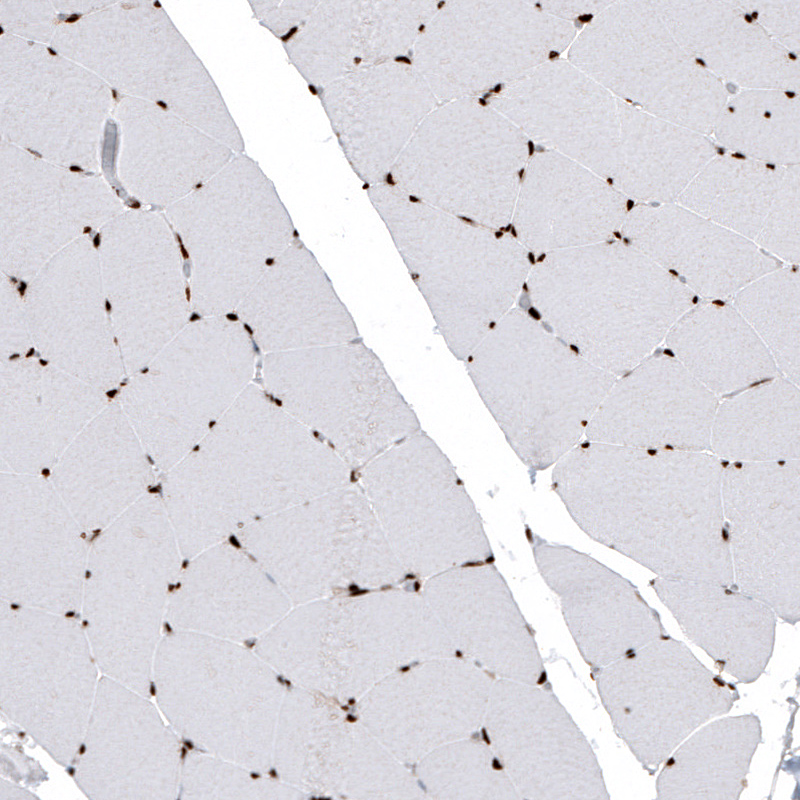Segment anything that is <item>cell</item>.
<instances>
[{
	"label": "cell",
	"instance_id": "obj_1",
	"mask_svg": "<svg viewBox=\"0 0 800 800\" xmlns=\"http://www.w3.org/2000/svg\"><path fill=\"white\" fill-rule=\"evenodd\" d=\"M724 463L709 451L584 438L554 464L551 486L584 533L656 577L734 586Z\"/></svg>",
	"mask_w": 800,
	"mask_h": 800
},
{
	"label": "cell",
	"instance_id": "obj_2",
	"mask_svg": "<svg viewBox=\"0 0 800 800\" xmlns=\"http://www.w3.org/2000/svg\"><path fill=\"white\" fill-rule=\"evenodd\" d=\"M347 464L251 383L158 493L184 559L252 523L347 484Z\"/></svg>",
	"mask_w": 800,
	"mask_h": 800
},
{
	"label": "cell",
	"instance_id": "obj_3",
	"mask_svg": "<svg viewBox=\"0 0 800 800\" xmlns=\"http://www.w3.org/2000/svg\"><path fill=\"white\" fill-rule=\"evenodd\" d=\"M526 281L550 330L620 377L653 355L694 294L638 249L609 240L541 255Z\"/></svg>",
	"mask_w": 800,
	"mask_h": 800
},
{
	"label": "cell",
	"instance_id": "obj_4",
	"mask_svg": "<svg viewBox=\"0 0 800 800\" xmlns=\"http://www.w3.org/2000/svg\"><path fill=\"white\" fill-rule=\"evenodd\" d=\"M467 373L531 483L585 438L617 377L514 307L464 360Z\"/></svg>",
	"mask_w": 800,
	"mask_h": 800
},
{
	"label": "cell",
	"instance_id": "obj_5",
	"mask_svg": "<svg viewBox=\"0 0 800 800\" xmlns=\"http://www.w3.org/2000/svg\"><path fill=\"white\" fill-rule=\"evenodd\" d=\"M436 328L464 361L512 308L531 269L528 251L502 230L460 222L381 182L366 187Z\"/></svg>",
	"mask_w": 800,
	"mask_h": 800
},
{
	"label": "cell",
	"instance_id": "obj_6",
	"mask_svg": "<svg viewBox=\"0 0 800 800\" xmlns=\"http://www.w3.org/2000/svg\"><path fill=\"white\" fill-rule=\"evenodd\" d=\"M184 561L157 488L91 536L79 619L102 675L151 696Z\"/></svg>",
	"mask_w": 800,
	"mask_h": 800
},
{
	"label": "cell",
	"instance_id": "obj_7",
	"mask_svg": "<svg viewBox=\"0 0 800 800\" xmlns=\"http://www.w3.org/2000/svg\"><path fill=\"white\" fill-rule=\"evenodd\" d=\"M261 376L264 390L349 468L421 430L383 362L359 340L265 354Z\"/></svg>",
	"mask_w": 800,
	"mask_h": 800
},
{
	"label": "cell",
	"instance_id": "obj_8",
	"mask_svg": "<svg viewBox=\"0 0 800 800\" xmlns=\"http://www.w3.org/2000/svg\"><path fill=\"white\" fill-rule=\"evenodd\" d=\"M361 469L360 488L409 575L427 579L459 566L494 562L463 481L422 429Z\"/></svg>",
	"mask_w": 800,
	"mask_h": 800
},
{
	"label": "cell",
	"instance_id": "obj_9",
	"mask_svg": "<svg viewBox=\"0 0 800 800\" xmlns=\"http://www.w3.org/2000/svg\"><path fill=\"white\" fill-rule=\"evenodd\" d=\"M99 672L78 617L0 600L2 715L63 767L80 747Z\"/></svg>",
	"mask_w": 800,
	"mask_h": 800
},
{
	"label": "cell",
	"instance_id": "obj_10",
	"mask_svg": "<svg viewBox=\"0 0 800 800\" xmlns=\"http://www.w3.org/2000/svg\"><path fill=\"white\" fill-rule=\"evenodd\" d=\"M575 59L620 101L707 136L730 95L678 43L655 1L611 2L583 33Z\"/></svg>",
	"mask_w": 800,
	"mask_h": 800
},
{
	"label": "cell",
	"instance_id": "obj_11",
	"mask_svg": "<svg viewBox=\"0 0 800 800\" xmlns=\"http://www.w3.org/2000/svg\"><path fill=\"white\" fill-rule=\"evenodd\" d=\"M237 536L263 570L298 595L350 582L399 584L409 576L361 488L347 484L264 517Z\"/></svg>",
	"mask_w": 800,
	"mask_h": 800
},
{
	"label": "cell",
	"instance_id": "obj_12",
	"mask_svg": "<svg viewBox=\"0 0 800 800\" xmlns=\"http://www.w3.org/2000/svg\"><path fill=\"white\" fill-rule=\"evenodd\" d=\"M617 736L653 775L696 729L727 714L736 685L669 634L593 672Z\"/></svg>",
	"mask_w": 800,
	"mask_h": 800
},
{
	"label": "cell",
	"instance_id": "obj_13",
	"mask_svg": "<svg viewBox=\"0 0 800 800\" xmlns=\"http://www.w3.org/2000/svg\"><path fill=\"white\" fill-rule=\"evenodd\" d=\"M722 511L734 586L800 620V462H725Z\"/></svg>",
	"mask_w": 800,
	"mask_h": 800
},
{
	"label": "cell",
	"instance_id": "obj_14",
	"mask_svg": "<svg viewBox=\"0 0 800 800\" xmlns=\"http://www.w3.org/2000/svg\"><path fill=\"white\" fill-rule=\"evenodd\" d=\"M90 538L47 476L0 472V600L79 618Z\"/></svg>",
	"mask_w": 800,
	"mask_h": 800
},
{
	"label": "cell",
	"instance_id": "obj_15",
	"mask_svg": "<svg viewBox=\"0 0 800 800\" xmlns=\"http://www.w3.org/2000/svg\"><path fill=\"white\" fill-rule=\"evenodd\" d=\"M483 728L521 799L610 798L590 742L549 690L494 680Z\"/></svg>",
	"mask_w": 800,
	"mask_h": 800
},
{
	"label": "cell",
	"instance_id": "obj_16",
	"mask_svg": "<svg viewBox=\"0 0 800 800\" xmlns=\"http://www.w3.org/2000/svg\"><path fill=\"white\" fill-rule=\"evenodd\" d=\"M180 737L150 696L102 675L69 769L93 800L178 799Z\"/></svg>",
	"mask_w": 800,
	"mask_h": 800
},
{
	"label": "cell",
	"instance_id": "obj_17",
	"mask_svg": "<svg viewBox=\"0 0 800 800\" xmlns=\"http://www.w3.org/2000/svg\"><path fill=\"white\" fill-rule=\"evenodd\" d=\"M207 286L214 308L238 307L296 239L291 216L260 165L237 153L200 196Z\"/></svg>",
	"mask_w": 800,
	"mask_h": 800
},
{
	"label": "cell",
	"instance_id": "obj_18",
	"mask_svg": "<svg viewBox=\"0 0 800 800\" xmlns=\"http://www.w3.org/2000/svg\"><path fill=\"white\" fill-rule=\"evenodd\" d=\"M525 534L538 571L557 595L569 632L592 672L668 634L659 613L631 581L529 527Z\"/></svg>",
	"mask_w": 800,
	"mask_h": 800
},
{
	"label": "cell",
	"instance_id": "obj_19",
	"mask_svg": "<svg viewBox=\"0 0 800 800\" xmlns=\"http://www.w3.org/2000/svg\"><path fill=\"white\" fill-rule=\"evenodd\" d=\"M421 593L458 656L496 679L541 684L535 637L494 562L436 574Z\"/></svg>",
	"mask_w": 800,
	"mask_h": 800
},
{
	"label": "cell",
	"instance_id": "obj_20",
	"mask_svg": "<svg viewBox=\"0 0 800 800\" xmlns=\"http://www.w3.org/2000/svg\"><path fill=\"white\" fill-rule=\"evenodd\" d=\"M719 401L674 357L653 354L616 379L585 438L625 447L710 452Z\"/></svg>",
	"mask_w": 800,
	"mask_h": 800
},
{
	"label": "cell",
	"instance_id": "obj_21",
	"mask_svg": "<svg viewBox=\"0 0 800 800\" xmlns=\"http://www.w3.org/2000/svg\"><path fill=\"white\" fill-rule=\"evenodd\" d=\"M493 681L458 655L413 663L379 693L380 733L397 758L417 763L483 727Z\"/></svg>",
	"mask_w": 800,
	"mask_h": 800
},
{
	"label": "cell",
	"instance_id": "obj_22",
	"mask_svg": "<svg viewBox=\"0 0 800 800\" xmlns=\"http://www.w3.org/2000/svg\"><path fill=\"white\" fill-rule=\"evenodd\" d=\"M624 242L693 294L731 298L783 263L746 238L675 203H637L620 230Z\"/></svg>",
	"mask_w": 800,
	"mask_h": 800
},
{
	"label": "cell",
	"instance_id": "obj_23",
	"mask_svg": "<svg viewBox=\"0 0 800 800\" xmlns=\"http://www.w3.org/2000/svg\"><path fill=\"white\" fill-rule=\"evenodd\" d=\"M677 203L746 238L782 263L800 257V165L718 153Z\"/></svg>",
	"mask_w": 800,
	"mask_h": 800
},
{
	"label": "cell",
	"instance_id": "obj_24",
	"mask_svg": "<svg viewBox=\"0 0 800 800\" xmlns=\"http://www.w3.org/2000/svg\"><path fill=\"white\" fill-rule=\"evenodd\" d=\"M237 308L264 354L359 338L327 273L298 238L267 266Z\"/></svg>",
	"mask_w": 800,
	"mask_h": 800
},
{
	"label": "cell",
	"instance_id": "obj_25",
	"mask_svg": "<svg viewBox=\"0 0 800 800\" xmlns=\"http://www.w3.org/2000/svg\"><path fill=\"white\" fill-rule=\"evenodd\" d=\"M92 536L148 492L160 472L126 414L95 416L46 475Z\"/></svg>",
	"mask_w": 800,
	"mask_h": 800
},
{
	"label": "cell",
	"instance_id": "obj_26",
	"mask_svg": "<svg viewBox=\"0 0 800 800\" xmlns=\"http://www.w3.org/2000/svg\"><path fill=\"white\" fill-rule=\"evenodd\" d=\"M400 64L364 67L315 92L348 164L366 187L384 181L416 117V82Z\"/></svg>",
	"mask_w": 800,
	"mask_h": 800
},
{
	"label": "cell",
	"instance_id": "obj_27",
	"mask_svg": "<svg viewBox=\"0 0 800 800\" xmlns=\"http://www.w3.org/2000/svg\"><path fill=\"white\" fill-rule=\"evenodd\" d=\"M678 43L730 94L742 89L799 92V56L773 38L739 1H655Z\"/></svg>",
	"mask_w": 800,
	"mask_h": 800
},
{
	"label": "cell",
	"instance_id": "obj_28",
	"mask_svg": "<svg viewBox=\"0 0 800 800\" xmlns=\"http://www.w3.org/2000/svg\"><path fill=\"white\" fill-rule=\"evenodd\" d=\"M683 634L737 683L757 681L772 658L776 614L735 586L670 580L650 581Z\"/></svg>",
	"mask_w": 800,
	"mask_h": 800
},
{
	"label": "cell",
	"instance_id": "obj_29",
	"mask_svg": "<svg viewBox=\"0 0 800 800\" xmlns=\"http://www.w3.org/2000/svg\"><path fill=\"white\" fill-rule=\"evenodd\" d=\"M283 47L315 93L358 69L393 60L398 25L388 2L319 1Z\"/></svg>",
	"mask_w": 800,
	"mask_h": 800
},
{
	"label": "cell",
	"instance_id": "obj_30",
	"mask_svg": "<svg viewBox=\"0 0 800 800\" xmlns=\"http://www.w3.org/2000/svg\"><path fill=\"white\" fill-rule=\"evenodd\" d=\"M617 161L606 179L629 200L667 204L719 153L711 136L663 120L619 100Z\"/></svg>",
	"mask_w": 800,
	"mask_h": 800
},
{
	"label": "cell",
	"instance_id": "obj_31",
	"mask_svg": "<svg viewBox=\"0 0 800 800\" xmlns=\"http://www.w3.org/2000/svg\"><path fill=\"white\" fill-rule=\"evenodd\" d=\"M664 343L718 398L781 376L765 344L731 303L709 300L691 306Z\"/></svg>",
	"mask_w": 800,
	"mask_h": 800
},
{
	"label": "cell",
	"instance_id": "obj_32",
	"mask_svg": "<svg viewBox=\"0 0 800 800\" xmlns=\"http://www.w3.org/2000/svg\"><path fill=\"white\" fill-rule=\"evenodd\" d=\"M276 597L263 568L224 541L185 559L169 598L166 628L224 635L248 604Z\"/></svg>",
	"mask_w": 800,
	"mask_h": 800
},
{
	"label": "cell",
	"instance_id": "obj_33",
	"mask_svg": "<svg viewBox=\"0 0 800 800\" xmlns=\"http://www.w3.org/2000/svg\"><path fill=\"white\" fill-rule=\"evenodd\" d=\"M629 199L606 179L582 168L549 194L528 195L511 235L527 250L545 255L612 240L619 233Z\"/></svg>",
	"mask_w": 800,
	"mask_h": 800
},
{
	"label": "cell",
	"instance_id": "obj_34",
	"mask_svg": "<svg viewBox=\"0 0 800 800\" xmlns=\"http://www.w3.org/2000/svg\"><path fill=\"white\" fill-rule=\"evenodd\" d=\"M762 742L760 718L747 713L709 721L666 759L656 779L658 799L737 800L747 787Z\"/></svg>",
	"mask_w": 800,
	"mask_h": 800
},
{
	"label": "cell",
	"instance_id": "obj_35",
	"mask_svg": "<svg viewBox=\"0 0 800 800\" xmlns=\"http://www.w3.org/2000/svg\"><path fill=\"white\" fill-rule=\"evenodd\" d=\"M710 452L724 462L799 460V386L778 376L719 401Z\"/></svg>",
	"mask_w": 800,
	"mask_h": 800
},
{
	"label": "cell",
	"instance_id": "obj_36",
	"mask_svg": "<svg viewBox=\"0 0 800 800\" xmlns=\"http://www.w3.org/2000/svg\"><path fill=\"white\" fill-rule=\"evenodd\" d=\"M727 153L777 165H800L799 92L742 89L730 94L711 134Z\"/></svg>",
	"mask_w": 800,
	"mask_h": 800
},
{
	"label": "cell",
	"instance_id": "obj_37",
	"mask_svg": "<svg viewBox=\"0 0 800 800\" xmlns=\"http://www.w3.org/2000/svg\"><path fill=\"white\" fill-rule=\"evenodd\" d=\"M731 304L772 355L780 375L800 382V279L797 267L781 266L747 284Z\"/></svg>",
	"mask_w": 800,
	"mask_h": 800
},
{
	"label": "cell",
	"instance_id": "obj_38",
	"mask_svg": "<svg viewBox=\"0 0 800 800\" xmlns=\"http://www.w3.org/2000/svg\"><path fill=\"white\" fill-rule=\"evenodd\" d=\"M417 763V781L426 798L521 799L491 745L473 736L444 744Z\"/></svg>",
	"mask_w": 800,
	"mask_h": 800
},
{
	"label": "cell",
	"instance_id": "obj_39",
	"mask_svg": "<svg viewBox=\"0 0 800 800\" xmlns=\"http://www.w3.org/2000/svg\"><path fill=\"white\" fill-rule=\"evenodd\" d=\"M739 3L771 38L799 56L800 0H742Z\"/></svg>",
	"mask_w": 800,
	"mask_h": 800
},
{
	"label": "cell",
	"instance_id": "obj_40",
	"mask_svg": "<svg viewBox=\"0 0 800 800\" xmlns=\"http://www.w3.org/2000/svg\"><path fill=\"white\" fill-rule=\"evenodd\" d=\"M319 1H250L253 16L282 42L310 16Z\"/></svg>",
	"mask_w": 800,
	"mask_h": 800
},
{
	"label": "cell",
	"instance_id": "obj_41",
	"mask_svg": "<svg viewBox=\"0 0 800 800\" xmlns=\"http://www.w3.org/2000/svg\"><path fill=\"white\" fill-rule=\"evenodd\" d=\"M37 798L34 793L16 781L4 776L1 777L0 800H32Z\"/></svg>",
	"mask_w": 800,
	"mask_h": 800
},
{
	"label": "cell",
	"instance_id": "obj_42",
	"mask_svg": "<svg viewBox=\"0 0 800 800\" xmlns=\"http://www.w3.org/2000/svg\"><path fill=\"white\" fill-rule=\"evenodd\" d=\"M27 288H28L27 282L24 281V280H20V282H19V284L17 286V291H18V293H19L21 298H23L25 296Z\"/></svg>",
	"mask_w": 800,
	"mask_h": 800
},
{
	"label": "cell",
	"instance_id": "obj_43",
	"mask_svg": "<svg viewBox=\"0 0 800 800\" xmlns=\"http://www.w3.org/2000/svg\"><path fill=\"white\" fill-rule=\"evenodd\" d=\"M527 147H528V156L532 157L536 152V144L532 140H528Z\"/></svg>",
	"mask_w": 800,
	"mask_h": 800
},
{
	"label": "cell",
	"instance_id": "obj_44",
	"mask_svg": "<svg viewBox=\"0 0 800 800\" xmlns=\"http://www.w3.org/2000/svg\"><path fill=\"white\" fill-rule=\"evenodd\" d=\"M179 249H180V253L182 255V258L184 260H187V259L190 258V254H189L188 250L186 249L184 243H180L179 244Z\"/></svg>",
	"mask_w": 800,
	"mask_h": 800
},
{
	"label": "cell",
	"instance_id": "obj_45",
	"mask_svg": "<svg viewBox=\"0 0 800 800\" xmlns=\"http://www.w3.org/2000/svg\"><path fill=\"white\" fill-rule=\"evenodd\" d=\"M92 244L95 249H98L101 245V234L96 233V235L92 239Z\"/></svg>",
	"mask_w": 800,
	"mask_h": 800
},
{
	"label": "cell",
	"instance_id": "obj_46",
	"mask_svg": "<svg viewBox=\"0 0 800 800\" xmlns=\"http://www.w3.org/2000/svg\"><path fill=\"white\" fill-rule=\"evenodd\" d=\"M202 319V316L198 312H192L188 318V321L191 323L198 322Z\"/></svg>",
	"mask_w": 800,
	"mask_h": 800
},
{
	"label": "cell",
	"instance_id": "obj_47",
	"mask_svg": "<svg viewBox=\"0 0 800 800\" xmlns=\"http://www.w3.org/2000/svg\"><path fill=\"white\" fill-rule=\"evenodd\" d=\"M503 88H504V84H503V83H498V84H496L494 87H492V88L489 90V92H490V93H492V94H493V93H494V94H498V93H500V92L503 90Z\"/></svg>",
	"mask_w": 800,
	"mask_h": 800
},
{
	"label": "cell",
	"instance_id": "obj_48",
	"mask_svg": "<svg viewBox=\"0 0 800 800\" xmlns=\"http://www.w3.org/2000/svg\"><path fill=\"white\" fill-rule=\"evenodd\" d=\"M559 56H560V52H559V51H557V50H551V51H549V54H548V59H549V60H551V61H554V60H555V59H557Z\"/></svg>",
	"mask_w": 800,
	"mask_h": 800
},
{
	"label": "cell",
	"instance_id": "obj_49",
	"mask_svg": "<svg viewBox=\"0 0 800 800\" xmlns=\"http://www.w3.org/2000/svg\"><path fill=\"white\" fill-rule=\"evenodd\" d=\"M104 308H105V311H106V313H107L108 315H110V314H111V312H112V304H111V302H110V300H109V299H105V301H104Z\"/></svg>",
	"mask_w": 800,
	"mask_h": 800
},
{
	"label": "cell",
	"instance_id": "obj_50",
	"mask_svg": "<svg viewBox=\"0 0 800 800\" xmlns=\"http://www.w3.org/2000/svg\"><path fill=\"white\" fill-rule=\"evenodd\" d=\"M184 293H185L186 300L189 303L191 301V289H190L189 285L186 286V288L184 290Z\"/></svg>",
	"mask_w": 800,
	"mask_h": 800
},
{
	"label": "cell",
	"instance_id": "obj_51",
	"mask_svg": "<svg viewBox=\"0 0 800 800\" xmlns=\"http://www.w3.org/2000/svg\"><path fill=\"white\" fill-rule=\"evenodd\" d=\"M517 175H518V179H519V181H520V182H523V181L525 180V168H521V169L518 171Z\"/></svg>",
	"mask_w": 800,
	"mask_h": 800
},
{
	"label": "cell",
	"instance_id": "obj_52",
	"mask_svg": "<svg viewBox=\"0 0 800 800\" xmlns=\"http://www.w3.org/2000/svg\"><path fill=\"white\" fill-rule=\"evenodd\" d=\"M36 354V350L34 347H30L25 354V358H30Z\"/></svg>",
	"mask_w": 800,
	"mask_h": 800
},
{
	"label": "cell",
	"instance_id": "obj_53",
	"mask_svg": "<svg viewBox=\"0 0 800 800\" xmlns=\"http://www.w3.org/2000/svg\"><path fill=\"white\" fill-rule=\"evenodd\" d=\"M8 279H9L10 283L13 284V285L19 284V282H20L16 276H10L9 275Z\"/></svg>",
	"mask_w": 800,
	"mask_h": 800
},
{
	"label": "cell",
	"instance_id": "obj_54",
	"mask_svg": "<svg viewBox=\"0 0 800 800\" xmlns=\"http://www.w3.org/2000/svg\"><path fill=\"white\" fill-rule=\"evenodd\" d=\"M20 356H21V355H20L19 353H17V352H16V353H13V354H11V355L8 357V360H9V361H15V360L19 359V358H20Z\"/></svg>",
	"mask_w": 800,
	"mask_h": 800
},
{
	"label": "cell",
	"instance_id": "obj_55",
	"mask_svg": "<svg viewBox=\"0 0 800 800\" xmlns=\"http://www.w3.org/2000/svg\"><path fill=\"white\" fill-rule=\"evenodd\" d=\"M425 29H426V25L424 23L418 24V26H417V32L418 33H423L425 31Z\"/></svg>",
	"mask_w": 800,
	"mask_h": 800
},
{
	"label": "cell",
	"instance_id": "obj_56",
	"mask_svg": "<svg viewBox=\"0 0 800 800\" xmlns=\"http://www.w3.org/2000/svg\"><path fill=\"white\" fill-rule=\"evenodd\" d=\"M48 364H49V361H48V360H46V359H43V358H41V357L39 358V365H40V366H42V367H46V366H48Z\"/></svg>",
	"mask_w": 800,
	"mask_h": 800
},
{
	"label": "cell",
	"instance_id": "obj_57",
	"mask_svg": "<svg viewBox=\"0 0 800 800\" xmlns=\"http://www.w3.org/2000/svg\"><path fill=\"white\" fill-rule=\"evenodd\" d=\"M142 375L148 374L150 372V368L148 366L143 367L139 371Z\"/></svg>",
	"mask_w": 800,
	"mask_h": 800
},
{
	"label": "cell",
	"instance_id": "obj_58",
	"mask_svg": "<svg viewBox=\"0 0 800 800\" xmlns=\"http://www.w3.org/2000/svg\"><path fill=\"white\" fill-rule=\"evenodd\" d=\"M445 5H446V2L444 0H441V1L437 2L436 7H437V9H442Z\"/></svg>",
	"mask_w": 800,
	"mask_h": 800
},
{
	"label": "cell",
	"instance_id": "obj_59",
	"mask_svg": "<svg viewBox=\"0 0 800 800\" xmlns=\"http://www.w3.org/2000/svg\"><path fill=\"white\" fill-rule=\"evenodd\" d=\"M478 103H479L481 106H487V105H488V101H487V100H485V99H483L482 97H480V98L478 99Z\"/></svg>",
	"mask_w": 800,
	"mask_h": 800
},
{
	"label": "cell",
	"instance_id": "obj_60",
	"mask_svg": "<svg viewBox=\"0 0 800 800\" xmlns=\"http://www.w3.org/2000/svg\"><path fill=\"white\" fill-rule=\"evenodd\" d=\"M491 97H492V93H490L489 91H488V92H486V93H484V94L482 95V98H483V99H485V100H487V101H488V99H490Z\"/></svg>",
	"mask_w": 800,
	"mask_h": 800
},
{
	"label": "cell",
	"instance_id": "obj_61",
	"mask_svg": "<svg viewBox=\"0 0 800 800\" xmlns=\"http://www.w3.org/2000/svg\"><path fill=\"white\" fill-rule=\"evenodd\" d=\"M92 231L90 226H85L83 229V234H89Z\"/></svg>",
	"mask_w": 800,
	"mask_h": 800
},
{
	"label": "cell",
	"instance_id": "obj_62",
	"mask_svg": "<svg viewBox=\"0 0 800 800\" xmlns=\"http://www.w3.org/2000/svg\"><path fill=\"white\" fill-rule=\"evenodd\" d=\"M544 151H545V148H544V146H541V145H536V152H539V153H541V152H544Z\"/></svg>",
	"mask_w": 800,
	"mask_h": 800
},
{
	"label": "cell",
	"instance_id": "obj_63",
	"mask_svg": "<svg viewBox=\"0 0 800 800\" xmlns=\"http://www.w3.org/2000/svg\"><path fill=\"white\" fill-rule=\"evenodd\" d=\"M535 7H536L538 10H541V9H542V4H541V2H536V3H535Z\"/></svg>",
	"mask_w": 800,
	"mask_h": 800
},
{
	"label": "cell",
	"instance_id": "obj_64",
	"mask_svg": "<svg viewBox=\"0 0 800 800\" xmlns=\"http://www.w3.org/2000/svg\"><path fill=\"white\" fill-rule=\"evenodd\" d=\"M114 344H115L116 346L118 345V338H117V337H114Z\"/></svg>",
	"mask_w": 800,
	"mask_h": 800
}]
</instances>
